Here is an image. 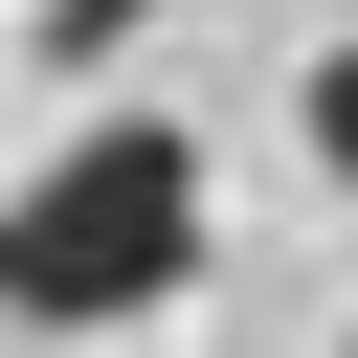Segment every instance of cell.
Masks as SVG:
<instances>
[{
    "mask_svg": "<svg viewBox=\"0 0 358 358\" xmlns=\"http://www.w3.org/2000/svg\"><path fill=\"white\" fill-rule=\"evenodd\" d=\"M291 134H313V179H358V45H336V67L291 90Z\"/></svg>",
    "mask_w": 358,
    "mask_h": 358,
    "instance_id": "obj_3",
    "label": "cell"
},
{
    "mask_svg": "<svg viewBox=\"0 0 358 358\" xmlns=\"http://www.w3.org/2000/svg\"><path fill=\"white\" fill-rule=\"evenodd\" d=\"M201 268V134L179 112H112V134H67L22 201H0V313L22 336H112V313H157Z\"/></svg>",
    "mask_w": 358,
    "mask_h": 358,
    "instance_id": "obj_1",
    "label": "cell"
},
{
    "mask_svg": "<svg viewBox=\"0 0 358 358\" xmlns=\"http://www.w3.org/2000/svg\"><path fill=\"white\" fill-rule=\"evenodd\" d=\"M134 22H157V0H45V22H22V45H45V67H112V45H134Z\"/></svg>",
    "mask_w": 358,
    "mask_h": 358,
    "instance_id": "obj_2",
    "label": "cell"
}]
</instances>
